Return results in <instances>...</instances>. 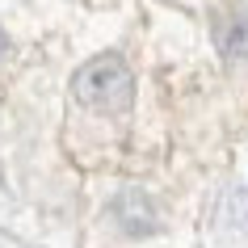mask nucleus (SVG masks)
I'll use <instances>...</instances> for the list:
<instances>
[{
	"mask_svg": "<svg viewBox=\"0 0 248 248\" xmlns=\"http://www.w3.org/2000/svg\"><path fill=\"white\" fill-rule=\"evenodd\" d=\"M72 93L80 105H89L97 114H126L135 101V76L118 55H97L76 72Z\"/></svg>",
	"mask_w": 248,
	"mask_h": 248,
	"instance_id": "obj_1",
	"label": "nucleus"
},
{
	"mask_svg": "<svg viewBox=\"0 0 248 248\" xmlns=\"http://www.w3.org/2000/svg\"><path fill=\"white\" fill-rule=\"evenodd\" d=\"M109 210H114L118 227H122L126 235H152V232H160V210H156V202H152L143 189H122Z\"/></svg>",
	"mask_w": 248,
	"mask_h": 248,
	"instance_id": "obj_2",
	"label": "nucleus"
},
{
	"mask_svg": "<svg viewBox=\"0 0 248 248\" xmlns=\"http://www.w3.org/2000/svg\"><path fill=\"white\" fill-rule=\"evenodd\" d=\"M215 42H219V51H223L227 63H244L248 59V13L227 17V21L215 30Z\"/></svg>",
	"mask_w": 248,
	"mask_h": 248,
	"instance_id": "obj_3",
	"label": "nucleus"
},
{
	"mask_svg": "<svg viewBox=\"0 0 248 248\" xmlns=\"http://www.w3.org/2000/svg\"><path fill=\"white\" fill-rule=\"evenodd\" d=\"M4 51H9V38H4V30H0V59H4Z\"/></svg>",
	"mask_w": 248,
	"mask_h": 248,
	"instance_id": "obj_4",
	"label": "nucleus"
}]
</instances>
